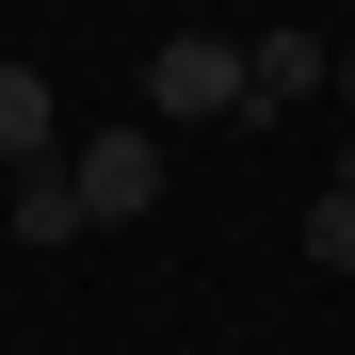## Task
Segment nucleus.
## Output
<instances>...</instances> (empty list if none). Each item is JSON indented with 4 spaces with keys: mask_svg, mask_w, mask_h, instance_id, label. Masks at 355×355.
<instances>
[{
    "mask_svg": "<svg viewBox=\"0 0 355 355\" xmlns=\"http://www.w3.org/2000/svg\"><path fill=\"white\" fill-rule=\"evenodd\" d=\"M65 194H81V226H146L162 210V130H81L65 146Z\"/></svg>",
    "mask_w": 355,
    "mask_h": 355,
    "instance_id": "nucleus-2",
    "label": "nucleus"
},
{
    "mask_svg": "<svg viewBox=\"0 0 355 355\" xmlns=\"http://www.w3.org/2000/svg\"><path fill=\"white\" fill-rule=\"evenodd\" d=\"M339 97H355V49H339Z\"/></svg>",
    "mask_w": 355,
    "mask_h": 355,
    "instance_id": "nucleus-7",
    "label": "nucleus"
},
{
    "mask_svg": "<svg viewBox=\"0 0 355 355\" xmlns=\"http://www.w3.org/2000/svg\"><path fill=\"white\" fill-rule=\"evenodd\" d=\"M146 113H162V130L243 113V33H162V49H146Z\"/></svg>",
    "mask_w": 355,
    "mask_h": 355,
    "instance_id": "nucleus-1",
    "label": "nucleus"
},
{
    "mask_svg": "<svg viewBox=\"0 0 355 355\" xmlns=\"http://www.w3.org/2000/svg\"><path fill=\"white\" fill-rule=\"evenodd\" d=\"M323 81H339V49H323V33H259V49H243V113H259V130H275L291 97H323Z\"/></svg>",
    "mask_w": 355,
    "mask_h": 355,
    "instance_id": "nucleus-3",
    "label": "nucleus"
},
{
    "mask_svg": "<svg viewBox=\"0 0 355 355\" xmlns=\"http://www.w3.org/2000/svg\"><path fill=\"white\" fill-rule=\"evenodd\" d=\"M307 259H323V275H355V162L307 194Z\"/></svg>",
    "mask_w": 355,
    "mask_h": 355,
    "instance_id": "nucleus-6",
    "label": "nucleus"
},
{
    "mask_svg": "<svg viewBox=\"0 0 355 355\" xmlns=\"http://www.w3.org/2000/svg\"><path fill=\"white\" fill-rule=\"evenodd\" d=\"M0 226H17L33 259H65V243H81V194H65V162H49V178H0Z\"/></svg>",
    "mask_w": 355,
    "mask_h": 355,
    "instance_id": "nucleus-5",
    "label": "nucleus"
},
{
    "mask_svg": "<svg viewBox=\"0 0 355 355\" xmlns=\"http://www.w3.org/2000/svg\"><path fill=\"white\" fill-rule=\"evenodd\" d=\"M49 162H65V113L33 65H0V178H49Z\"/></svg>",
    "mask_w": 355,
    "mask_h": 355,
    "instance_id": "nucleus-4",
    "label": "nucleus"
}]
</instances>
